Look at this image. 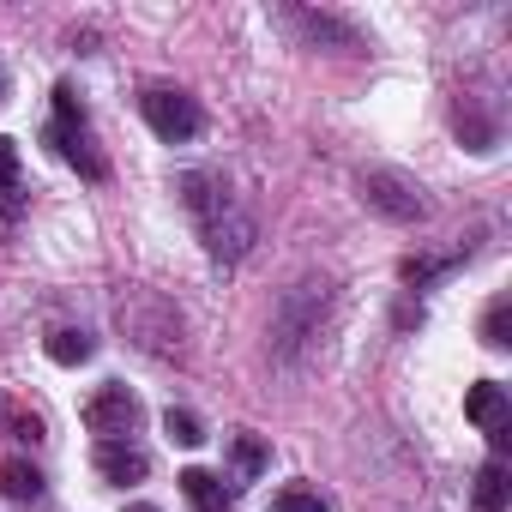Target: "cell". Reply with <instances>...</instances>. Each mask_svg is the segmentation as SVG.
I'll use <instances>...</instances> for the list:
<instances>
[{"instance_id":"6da1fadb","label":"cell","mask_w":512,"mask_h":512,"mask_svg":"<svg viewBox=\"0 0 512 512\" xmlns=\"http://www.w3.org/2000/svg\"><path fill=\"white\" fill-rule=\"evenodd\" d=\"M181 205H187V217L199 223L211 260H229V266H235L241 253L253 247V217H247V205L229 193V181H223L217 169H187V175H181Z\"/></svg>"},{"instance_id":"7a4b0ae2","label":"cell","mask_w":512,"mask_h":512,"mask_svg":"<svg viewBox=\"0 0 512 512\" xmlns=\"http://www.w3.org/2000/svg\"><path fill=\"white\" fill-rule=\"evenodd\" d=\"M356 193H362V205H368L374 217H386V223H422V217H428V193H422V181L404 175V169L374 163V169L356 175Z\"/></svg>"},{"instance_id":"3957f363","label":"cell","mask_w":512,"mask_h":512,"mask_svg":"<svg viewBox=\"0 0 512 512\" xmlns=\"http://www.w3.org/2000/svg\"><path fill=\"white\" fill-rule=\"evenodd\" d=\"M326 308H332V284H326V278H302L296 290H284L278 320H272V350H278V356H296V350L320 332Z\"/></svg>"},{"instance_id":"277c9868","label":"cell","mask_w":512,"mask_h":512,"mask_svg":"<svg viewBox=\"0 0 512 512\" xmlns=\"http://www.w3.org/2000/svg\"><path fill=\"white\" fill-rule=\"evenodd\" d=\"M49 145L85 175V181H103L109 175V163L91 151V127H85V103H79V91L73 85H55V121H49Z\"/></svg>"},{"instance_id":"5b68a950","label":"cell","mask_w":512,"mask_h":512,"mask_svg":"<svg viewBox=\"0 0 512 512\" xmlns=\"http://www.w3.org/2000/svg\"><path fill=\"white\" fill-rule=\"evenodd\" d=\"M121 326H127V338L139 344V350H151V356H175L181 350V314L163 302V296H121Z\"/></svg>"},{"instance_id":"8992f818","label":"cell","mask_w":512,"mask_h":512,"mask_svg":"<svg viewBox=\"0 0 512 512\" xmlns=\"http://www.w3.org/2000/svg\"><path fill=\"white\" fill-rule=\"evenodd\" d=\"M139 115H145V127H151L163 145H193V139L205 133L199 103H193L187 91H175V85H151V91L139 97Z\"/></svg>"},{"instance_id":"52a82bcc","label":"cell","mask_w":512,"mask_h":512,"mask_svg":"<svg viewBox=\"0 0 512 512\" xmlns=\"http://www.w3.org/2000/svg\"><path fill=\"white\" fill-rule=\"evenodd\" d=\"M85 428L97 434V440H127L139 422H145V410H139V398L121 386V380H109V386H97L91 398H85Z\"/></svg>"},{"instance_id":"ba28073f","label":"cell","mask_w":512,"mask_h":512,"mask_svg":"<svg viewBox=\"0 0 512 512\" xmlns=\"http://www.w3.org/2000/svg\"><path fill=\"white\" fill-rule=\"evenodd\" d=\"M308 49H362V31L344 19V13H326V7H284L278 13Z\"/></svg>"},{"instance_id":"9c48e42d","label":"cell","mask_w":512,"mask_h":512,"mask_svg":"<svg viewBox=\"0 0 512 512\" xmlns=\"http://www.w3.org/2000/svg\"><path fill=\"white\" fill-rule=\"evenodd\" d=\"M464 416L488 434L494 458L512 446V404H506V386H500V380H476V386L464 392Z\"/></svg>"},{"instance_id":"30bf717a","label":"cell","mask_w":512,"mask_h":512,"mask_svg":"<svg viewBox=\"0 0 512 512\" xmlns=\"http://www.w3.org/2000/svg\"><path fill=\"white\" fill-rule=\"evenodd\" d=\"M91 464H97V476H103L109 488H133V482H145V476H151V458H145L133 440H97Z\"/></svg>"},{"instance_id":"8fae6325","label":"cell","mask_w":512,"mask_h":512,"mask_svg":"<svg viewBox=\"0 0 512 512\" xmlns=\"http://www.w3.org/2000/svg\"><path fill=\"white\" fill-rule=\"evenodd\" d=\"M464 266V253H410V260H398V284L404 290H428L440 278H452Z\"/></svg>"},{"instance_id":"7c38bea8","label":"cell","mask_w":512,"mask_h":512,"mask_svg":"<svg viewBox=\"0 0 512 512\" xmlns=\"http://www.w3.org/2000/svg\"><path fill=\"white\" fill-rule=\"evenodd\" d=\"M43 470L31 464V458H7V464H0V494H7V500H19V506H37L43 500Z\"/></svg>"},{"instance_id":"4fadbf2b","label":"cell","mask_w":512,"mask_h":512,"mask_svg":"<svg viewBox=\"0 0 512 512\" xmlns=\"http://www.w3.org/2000/svg\"><path fill=\"white\" fill-rule=\"evenodd\" d=\"M43 350H49V362H55V368H85V362L97 356V338H91V332H79V326H61V332H49V344H43Z\"/></svg>"},{"instance_id":"5bb4252c","label":"cell","mask_w":512,"mask_h":512,"mask_svg":"<svg viewBox=\"0 0 512 512\" xmlns=\"http://www.w3.org/2000/svg\"><path fill=\"white\" fill-rule=\"evenodd\" d=\"M470 500H476V512H506V500H512V476H506V464H500V458H488V464L476 470Z\"/></svg>"},{"instance_id":"9a60e30c","label":"cell","mask_w":512,"mask_h":512,"mask_svg":"<svg viewBox=\"0 0 512 512\" xmlns=\"http://www.w3.org/2000/svg\"><path fill=\"white\" fill-rule=\"evenodd\" d=\"M175 482H181V494H187V500H193L199 512H217V506H223V500L235 494V488H229L223 476H211V470H199V464H193V470H181Z\"/></svg>"},{"instance_id":"2e32d148","label":"cell","mask_w":512,"mask_h":512,"mask_svg":"<svg viewBox=\"0 0 512 512\" xmlns=\"http://www.w3.org/2000/svg\"><path fill=\"white\" fill-rule=\"evenodd\" d=\"M229 458H235V476H241L235 488H247L253 476L272 464V452H266V440H260V434H235V440H229Z\"/></svg>"},{"instance_id":"e0dca14e","label":"cell","mask_w":512,"mask_h":512,"mask_svg":"<svg viewBox=\"0 0 512 512\" xmlns=\"http://www.w3.org/2000/svg\"><path fill=\"white\" fill-rule=\"evenodd\" d=\"M272 512H332V500L320 488H308V482H284L272 494Z\"/></svg>"},{"instance_id":"ac0fdd59","label":"cell","mask_w":512,"mask_h":512,"mask_svg":"<svg viewBox=\"0 0 512 512\" xmlns=\"http://www.w3.org/2000/svg\"><path fill=\"white\" fill-rule=\"evenodd\" d=\"M482 344L488 350H506L512 344V296H494L488 314H482Z\"/></svg>"},{"instance_id":"d6986e66","label":"cell","mask_w":512,"mask_h":512,"mask_svg":"<svg viewBox=\"0 0 512 512\" xmlns=\"http://www.w3.org/2000/svg\"><path fill=\"white\" fill-rule=\"evenodd\" d=\"M163 434H169L175 446H187V452H193V446H205V422H199L193 410H175V404L163 410Z\"/></svg>"},{"instance_id":"ffe728a7","label":"cell","mask_w":512,"mask_h":512,"mask_svg":"<svg viewBox=\"0 0 512 512\" xmlns=\"http://www.w3.org/2000/svg\"><path fill=\"white\" fill-rule=\"evenodd\" d=\"M458 139H464L470 151H494V139H500V127H494L488 115H476V109H458Z\"/></svg>"},{"instance_id":"44dd1931","label":"cell","mask_w":512,"mask_h":512,"mask_svg":"<svg viewBox=\"0 0 512 512\" xmlns=\"http://www.w3.org/2000/svg\"><path fill=\"white\" fill-rule=\"evenodd\" d=\"M0 422H7V434H13V440H25V446H37V440H43V416H25V410H13V404H7V416H0Z\"/></svg>"},{"instance_id":"7402d4cb","label":"cell","mask_w":512,"mask_h":512,"mask_svg":"<svg viewBox=\"0 0 512 512\" xmlns=\"http://www.w3.org/2000/svg\"><path fill=\"white\" fill-rule=\"evenodd\" d=\"M19 187V145L0 133V193H13Z\"/></svg>"},{"instance_id":"603a6c76","label":"cell","mask_w":512,"mask_h":512,"mask_svg":"<svg viewBox=\"0 0 512 512\" xmlns=\"http://www.w3.org/2000/svg\"><path fill=\"white\" fill-rule=\"evenodd\" d=\"M0 103H7V73H0Z\"/></svg>"},{"instance_id":"cb8c5ba5","label":"cell","mask_w":512,"mask_h":512,"mask_svg":"<svg viewBox=\"0 0 512 512\" xmlns=\"http://www.w3.org/2000/svg\"><path fill=\"white\" fill-rule=\"evenodd\" d=\"M127 512H157V506H127Z\"/></svg>"}]
</instances>
